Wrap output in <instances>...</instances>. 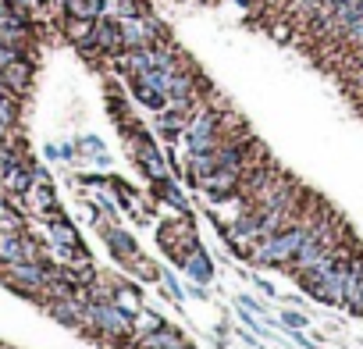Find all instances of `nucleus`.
Here are the masks:
<instances>
[{
  "instance_id": "obj_1",
  "label": "nucleus",
  "mask_w": 363,
  "mask_h": 349,
  "mask_svg": "<svg viewBox=\"0 0 363 349\" xmlns=\"http://www.w3.org/2000/svg\"><path fill=\"white\" fill-rule=\"evenodd\" d=\"M93 50L104 54V57H121L128 47H125V36H121V18L114 15H100L93 22ZM89 50V54H93Z\"/></svg>"
},
{
  "instance_id": "obj_2",
  "label": "nucleus",
  "mask_w": 363,
  "mask_h": 349,
  "mask_svg": "<svg viewBox=\"0 0 363 349\" xmlns=\"http://www.w3.org/2000/svg\"><path fill=\"white\" fill-rule=\"evenodd\" d=\"M186 139H189V153H214L218 150V114L211 111L196 114L186 128Z\"/></svg>"
},
{
  "instance_id": "obj_3",
  "label": "nucleus",
  "mask_w": 363,
  "mask_h": 349,
  "mask_svg": "<svg viewBox=\"0 0 363 349\" xmlns=\"http://www.w3.org/2000/svg\"><path fill=\"white\" fill-rule=\"evenodd\" d=\"M306 239H310V236H303L299 228L281 232V236H274V239L264 246V253H260L257 260H264V264H278V260H285V257H296V250H299Z\"/></svg>"
},
{
  "instance_id": "obj_4",
  "label": "nucleus",
  "mask_w": 363,
  "mask_h": 349,
  "mask_svg": "<svg viewBox=\"0 0 363 349\" xmlns=\"http://www.w3.org/2000/svg\"><path fill=\"white\" fill-rule=\"evenodd\" d=\"M128 89H132V96H135L143 107H150V111H164V107H167V93H164L160 86H153L146 75H128Z\"/></svg>"
},
{
  "instance_id": "obj_5",
  "label": "nucleus",
  "mask_w": 363,
  "mask_h": 349,
  "mask_svg": "<svg viewBox=\"0 0 363 349\" xmlns=\"http://www.w3.org/2000/svg\"><path fill=\"white\" fill-rule=\"evenodd\" d=\"M0 75H4V86H8L15 96H22V93L29 89V82H33V61H29V57H15L11 65L0 68Z\"/></svg>"
},
{
  "instance_id": "obj_6",
  "label": "nucleus",
  "mask_w": 363,
  "mask_h": 349,
  "mask_svg": "<svg viewBox=\"0 0 363 349\" xmlns=\"http://www.w3.org/2000/svg\"><path fill=\"white\" fill-rule=\"evenodd\" d=\"M189 111L186 107H178V104H167L164 111H160V118H157V128H160V135L171 143V139H178V132L182 128H189Z\"/></svg>"
},
{
  "instance_id": "obj_7",
  "label": "nucleus",
  "mask_w": 363,
  "mask_h": 349,
  "mask_svg": "<svg viewBox=\"0 0 363 349\" xmlns=\"http://www.w3.org/2000/svg\"><path fill=\"white\" fill-rule=\"evenodd\" d=\"M342 303H349L352 314H363V271L349 267L342 278Z\"/></svg>"
},
{
  "instance_id": "obj_8",
  "label": "nucleus",
  "mask_w": 363,
  "mask_h": 349,
  "mask_svg": "<svg viewBox=\"0 0 363 349\" xmlns=\"http://www.w3.org/2000/svg\"><path fill=\"white\" fill-rule=\"evenodd\" d=\"M89 314L100 321V328H107L111 335H125L128 331V314H121L118 306H107V303H96L89 306Z\"/></svg>"
},
{
  "instance_id": "obj_9",
  "label": "nucleus",
  "mask_w": 363,
  "mask_h": 349,
  "mask_svg": "<svg viewBox=\"0 0 363 349\" xmlns=\"http://www.w3.org/2000/svg\"><path fill=\"white\" fill-rule=\"evenodd\" d=\"M65 18H89L96 22L100 15H107V0H61Z\"/></svg>"
},
{
  "instance_id": "obj_10",
  "label": "nucleus",
  "mask_w": 363,
  "mask_h": 349,
  "mask_svg": "<svg viewBox=\"0 0 363 349\" xmlns=\"http://www.w3.org/2000/svg\"><path fill=\"white\" fill-rule=\"evenodd\" d=\"M189 271H196V278H200V282H211V264H207V257H203V253H193Z\"/></svg>"
},
{
  "instance_id": "obj_11",
  "label": "nucleus",
  "mask_w": 363,
  "mask_h": 349,
  "mask_svg": "<svg viewBox=\"0 0 363 349\" xmlns=\"http://www.w3.org/2000/svg\"><path fill=\"white\" fill-rule=\"evenodd\" d=\"M281 321H285L289 328H306V317H303V314H285Z\"/></svg>"
},
{
  "instance_id": "obj_12",
  "label": "nucleus",
  "mask_w": 363,
  "mask_h": 349,
  "mask_svg": "<svg viewBox=\"0 0 363 349\" xmlns=\"http://www.w3.org/2000/svg\"><path fill=\"white\" fill-rule=\"evenodd\" d=\"M82 150H93V153H100V150H104V143H100L96 135H86V139H82Z\"/></svg>"
},
{
  "instance_id": "obj_13",
  "label": "nucleus",
  "mask_w": 363,
  "mask_h": 349,
  "mask_svg": "<svg viewBox=\"0 0 363 349\" xmlns=\"http://www.w3.org/2000/svg\"><path fill=\"white\" fill-rule=\"evenodd\" d=\"M0 349H4V345H0Z\"/></svg>"
}]
</instances>
